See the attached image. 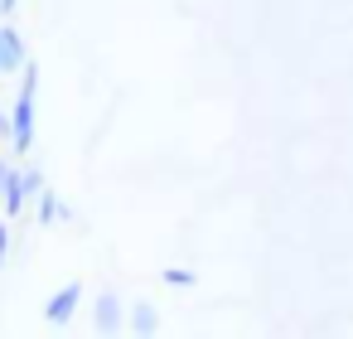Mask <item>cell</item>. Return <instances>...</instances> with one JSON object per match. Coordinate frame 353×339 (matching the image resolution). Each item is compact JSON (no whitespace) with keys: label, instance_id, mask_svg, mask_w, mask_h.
Here are the masks:
<instances>
[{"label":"cell","instance_id":"1","mask_svg":"<svg viewBox=\"0 0 353 339\" xmlns=\"http://www.w3.org/2000/svg\"><path fill=\"white\" fill-rule=\"evenodd\" d=\"M34 88H39V73L30 68L15 93V107H10V146L15 151H30V141H34Z\"/></svg>","mask_w":353,"mask_h":339},{"label":"cell","instance_id":"2","mask_svg":"<svg viewBox=\"0 0 353 339\" xmlns=\"http://www.w3.org/2000/svg\"><path fill=\"white\" fill-rule=\"evenodd\" d=\"M0 184H6V213H10V218L20 213V204H25L30 189H44L39 175H20V170H6V175H0Z\"/></svg>","mask_w":353,"mask_h":339},{"label":"cell","instance_id":"4","mask_svg":"<svg viewBox=\"0 0 353 339\" xmlns=\"http://www.w3.org/2000/svg\"><path fill=\"white\" fill-rule=\"evenodd\" d=\"M92 325H97V334H117V329H121V300H117L112 291L97 296V305H92Z\"/></svg>","mask_w":353,"mask_h":339},{"label":"cell","instance_id":"6","mask_svg":"<svg viewBox=\"0 0 353 339\" xmlns=\"http://www.w3.org/2000/svg\"><path fill=\"white\" fill-rule=\"evenodd\" d=\"M155 325H160V320H155L150 305H136V310H131V329H136V334H155Z\"/></svg>","mask_w":353,"mask_h":339},{"label":"cell","instance_id":"5","mask_svg":"<svg viewBox=\"0 0 353 339\" xmlns=\"http://www.w3.org/2000/svg\"><path fill=\"white\" fill-rule=\"evenodd\" d=\"M0 68L6 73H20L25 68V44H20V30H0Z\"/></svg>","mask_w":353,"mask_h":339},{"label":"cell","instance_id":"8","mask_svg":"<svg viewBox=\"0 0 353 339\" xmlns=\"http://www.w3.org/2000/svg\"><path fill=\"white\" fill-rule=\"evenodd\" d=\"M0 6H6V10H15V6H20V0H0Z\"/></svg>","mask_w":353,"mask_h":339},{"label":"cell","instance_id":"3","mask_svg":"<svg viewBox=\"0 0 353 339\" xmlns=\"http://www.w3.org/2000/svg\"><path fill=\"white\" fill-rule=\"evenodd\" d=\"M78 300H83V286H78V281H68V286H59V291L49 296V305H44V315H49V325H68V315L78 310Z\"/></svg>","mask_w":353,"mask_h":339},{"label":"cell","instance_id":"7","mask_svg":"<svg viewBox=\"0 0 353 339\" xmlns=\"http://www.w3.org/2000/svg\"><path fill=\"white\" fill-rule=\"evenodd\" d=\"M165 281H170V286H189L194 276H189V271H179V267H170V271H165Z\"/></svg>","mask_w":353,"mask_h":339}]
</instances>
